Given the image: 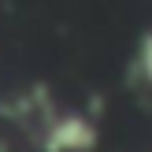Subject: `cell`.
<instances>
[{
    "label": "cell",
    "mask_w": 152,
    "mask_h": 152,
    "mask_svg": "<svg viewBox=\"0 0 152 152\" xmlns=\"http://www.w3.org/2000/svg\"><path fill=\"white\" fill-rule=\"evenodd\" d=\"M96 148V126L78 111L48 119L45 126V152H93Z\"/></svg>",
    "instance_id": "1"
},
{
    "label": "cell",
    "mask_w": 152,
    "mask_h": 152,
    "mask_svg": "<svg viewBox=\"0 0 152 152\" xmlns=\"http://www.w3.org/2000/svg\"><path fill=\"white\" fill-rule=\"evenodd\" d=\"M137 67H141V74H145V82L152 86V34H145L141 45H137Z\"/></svg>",
    "instance_id": "2"
}]
</instances>
